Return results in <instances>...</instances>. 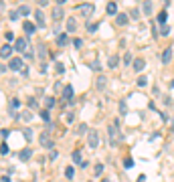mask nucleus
<instances>
[{"instance_id": "1", "label": "nucleus", "mask_w": 174, "mask_h": 182, "mask_svg": "<svg viewBox=\"0 0 174 182\" xmlns=\"http://www.w3.org/2000/svg\"><path fill=\"white\" fill-rule=\"evenodd\" d=\"M87 146L89 148H97L99 146V132L97 129H89L87 132Z\"/></svg>"}, {"instance_id": "2", "label": "nucleus", "mask_w": 174, "mask_h": 182, "mask_svg": "<svg viewBox=\"0 0 174 182\" xmlns=\"http://www.w3.org/2000/svg\"><path fill=\"white\" fill-rule=\"evenodd\" d=\"M12 49L18 51V53H26V51H29V41H26L24 37H18L14 41V45H12Z\"/></svg>"}, {"instance_id": "3", "label": "nucleus", "mask_w": 174, "mask_h": 182, "mask_svg": "<svg viewBox=\"0 0 174 182\" xmlns=\"http://www.w3.org/2000/svg\"><path fill=\"white\" fill-rule=\"evenodd\" d=\"M39 144L43 146V148H47V150H51L53 148V140H51V136L47 134V132H43V134L39 136Z\"/></svg>"}, {"instance_id": "4", "label": "nucleus", "mask_w": 174, "mask_h": 182, "mask_svg": "<svg viewBox=\"0 0 174 182\" xmlns=\"http://www.w3.org/2000/svg\"><path fill=\"white\" fill-rule=\"evenodd\" d=\"M22 67H24V61H22L20 57L10 59V63H8V69H12V71H20Z\"/></svg>"}, {"instance_id": "5", "label": "nucleus", "mask_w": 174, "mask_h": 182, "mask_svg": "<svg viewBox=\"0 0 174 182\" xmlns=\"http://www.w3.org/2000/svg\"><path fill=\"white\" fill-rule=\"evenodd\" d=\"M107 132H109V146H116L117 144V124L109 125Z\"/></svg>"}, {"instance_id": "6", "label": "nucleus", "mask_w": 174, "mask_h": 182, "mask_svg": "<svg viewBox=\"0 0 174 182\" xmlns=\"http://www.w3.org/2000/svg\"><path fill=\"white\" fill-rule=\"evenodd\" d=\"M79 10H81V14H83V16H91V14H93V10H95V6H93L91 2H85V4L79 6Z\"/></svg>"}, {"instance_id": "7", "label": "nucleus", "mask_w": 174, "mask_h": 182, "mask_svg": "<svg viewBox=\"0 0 174 182\" xmlns=\"http://www.w3.org/2000/svg\"><path fill=\"white\" fill-rule=\"evenodd\" d=\"M18 107H20V101L16 99V97H12V99H10V105H8L10 115H12V117H16V109H18Z\"/></svg>"}, {"instance_id": "8", "label": "nucleus", "mask_w": 174, "mask_h": 182, "mask_svg": "<svg viewBox=\"0 0 174 182\" xmlns=\"http://www.w3.org/2000/svg\"><path fill=\"white\" fill-rule=\"evenodd\" d=\"M12 51H14L12 45H2V49H0V57H2V59H8L10 55H12Z\"/></svg>"}, {"instance_id": "9", "label": "nucleus", "mask_w": 174, "mask_h": 182, "mask_svg": "<svg viewBox=\"0 0 174 182\" xmlns=\"http://www.w3.org/2000/svg\"><path fill=\"white\" fill-rule=\"evenodd\" d=\"M34 22H37V26H45V12L43 10H34Z\"/></svg>"}, {"instance_id": "10", "label": "nucleus", "mask_w": 174, "mask_h": 182, "mask_svg": "<svg viewBox=\"0 0 174 182\" xmlns=\"http://www.w3.org/2000/svg\"><path fill=\"white\" fill-rule=\"evenodd\" d=\"M30 156H33V150L30 148H24L18 152V160H22V162H26V160H30Z\"/></svg>"}, {"instance_id": "11", "label": "nucleus", "mask_w": 174, "mask_h": 182, "mask_svg": "<svg viewBox=\"0 0 174 182\" xmlns=\"http://www.w3.org/2000/svg\"><path fill=\"white\" fill-rule=\"evenodd\" d=\"M170 61H172V47H166L164 53H162V63H164V65H168Z\"/></svg>"}, {"instance_id": "12", "label": "nucleus", "mask_w": 174, "mask_h": 182, "mask_svg": "<svg viewBox=\"0 0 174 182\" xmlns=\"http://www.w3.org/2000/svg\"><path fill=\"white\" fill-rule=\"evenodd\" d=\"M63 99L65 101H71L73 99V87L71 85H65L63 87Z\"/></svg>"}, {"instance_id": "13", "label": "nucleus", "mask_w": 174, "mask_h": 182, "mask_svg": "<svg viewBox=\"0 0 174 182\" xmlns=\"http://www.w3.org/2000/svg\"><path fill=\"white\" fill-rule=\"evenodd\" d=\"M105 85H107V77L105 75H99L95 79V87H97V89H105Z\"/></svg>"}, {"instance_id": "14", "label": "nucleus", "mask_w": 174, "mask_h": 182, "mask_svg": "<svg viewBox=\"0 0 174 182\" xmlns=\"http://www.w3.org/2000/svg\"><path fill=\"white\" fill-rule=\"evenodd\" d=\"M73 162L77 164V166H85V160H81V152H79V150L73 152Z\"/></svg>"}, {"instance_id": "15", "label": "nucleus", "mask_w": 174, "mask_h": 182, "mask_svg": "<svg viewBox=\"0 0 174 182\" xmlns=\"http://www.w3.org/2000/svg\"><path fill=\"white\" fill-rule=\"evenodd\" d=\"M63 14H65V10L61 8V6H55V8H53V18L55 20H61V18H63Z\"/></svg>"}, {"instance_id": "16", "label": "nucleus", "mask_w": 174, "mask_h": 182, "mask_svg": "<svg viewBox=\"0 0 174 182\" xmlns=\"http://www.w3.org/2000/svg\"><path fill=\"white\" fill-rule=\"evenodd\" d=\"M75 29H77V20L73 18V16H69L67 18V33H73Z\"/></svg>"}, {"instance_id": "17", "label": "nucleus", "mask_w": 174, "mask_h": 182, "mask_svg": "<svg viewBox=\"0 0 174 182\" xmlns=\"http://www.w3.org/2000/svg\"><path fill=\"white\" fill-rule=\"evenodd\" d=\"M105 10H107V14H111V16H116V14H117V6H116V2H107Z\"/></svg>"}, {"instance_id": "18", "label": "nucleus", "mask_w": 174, "mask_h": 182, "mask_svg": "<svg viewBox=\"0 0 174 182\" xmlns=\"http://www.w3.org/2000/svg\"><path fill=\"white\" fill-rule=\"evenodd\" d=\"M128 20H130V14H117V16H116V22L120 24V26L128 24Z\"/></svg>"}, {"instance_id": "19", "label": "nucleus", "mask_w": 174, "mask_h": 182, "mask_svg": "<svg viewBox=\"0 0 174 182\" xmlns=\"http://www.w3.org/2000/svg\"><path fill=\"white\" fill-rule=\"evenodd\" d=\"M22 29L26 30V34H33L34 30H37V24H33V22H29V20H26V22L22 24Z\"/></svg>"}, {"instance_id": "20", "label": "nucleus", "mask_w": 174, "mask_h": 182, "mask_svg": "<svg viewBox=\"0 0 174 182\" xmlns=\"http://www.w3.org/2000/svg\"><path fill=\"white\" fill-rule=\"evenodd\" d=\"M144 67H146V61H144V59H136V61H134V71L140 73Z\"/></svg>"}, {"instance_id": "21", "label": "nucleus", "mask_w": 174, "mask_h": 182, "mask_svg": "<svg viewBox=\"0 0 174 182\" xmlns=\"http://www.w3.org/2000/svg\"><path fill=\"white\" fill-rule=\"evenodd\" d=\"M67 43H69V37H67V33H63V34H59V37H57V45H59V47H65Z\"/></svg>"}, {"instance_id": "22", "label": "nucleus", "mask_w": 174, "mask_h": 182, "mask_svg": "<svg viewBox=\"0 0 174 182\" xmlns=\"http://www.w3.org/2000/svg\"><path fill=\"white\" fill-rule=\"evenodd\" d=\"M107 65H109L111 69H116L117 65H120V57H117V55H116V57H109V61H107Z\"/></svg>"}, {"instance_id": "23", "label": "nucleus", "mask_w": 174, "mask_h": 182, "mask_svg": "<svg viewBox=\"0 0 174 182\" xmlns=\"http://www.w3.org/2000/svg\"><path fill=\"white\" fill-rule=\"evenodd\" d=\"M142 10H144L146 14H150V12H152V2H150V0H144V4H142Z\"/></svg>"}, {"instance_id": "24", "label": "nucleus", "mask_w": 174, "mask_h": 182, "mask_svg": "<svg viewBox=\"0 0 174 182\" xmlns=\"http://www.w3.org/2000/svg\"><path fill=\"white\" fill-rule=\"evenodd\" d=\"M18 14H20V16H26V14H30V8H29L26 4L18 6Z\"/></svg>"}, {"instance_id": "25", "label": "nucleus", "mask_w": 174, "mask_h": 182, "mask_svg": "<svg viewBox=\"0 0 174 182\" xmlns=\"http://www.w3.org/2000/svg\"><path fill=\"white\" fill-rule=\"evenodd\" d=\"M166 18H168V12H166V10H162V12L158 14V22H160V24H166Z\"/></svg>"}, {"instance_id": "26", "label": "nucleus", "mask_w": 174, "mask_h": 182, "mask_svg": "<svg viewBox=\"0 0 174 182\" xmlns=\"http://www.w3.org/2000/svg\"><path fill=\"white\" fill-rule=\"evenodd\" d=\"M87 132H89V129H87V125H85V124H79V125H77V134H79V136L87 134Z\"/></svg>"}, {"instance_id": "27", "label": "nucleus", "mask_w": 174, "mask_h": 182, "mask_svg": "<svg viewBox=\"0 0 174 182\" xmlns=\"http://www.w3.org/2000/svg\"><path fill=\"white\" fill-rule=\"evenodd\" d=\"M97 29H99V22H89L87 24V30H89V33H95Z\"/></svg>"}, {"instance_id": "28", "label": "nucleus", "mask_w": 174, "mask_h": 182, "mask_svg": "<svg viewBox=\"0 0 174 182\" xmlns=\"http://www.w3.org/2000/svg\"><path fill=\"white\" fill-rule=\"evenodd\" d=\"M160 34H162V37H168V34H170V26H168V24H162V29H160Z\"/></svg>"}, {"instance_id": "29", "label": "nucleus", "mask_w": 174, "mask_h": 182, "mask_svg": "<svg viewBox=\"0 0 174 182\" xmlns=\"http://www.w3.org/2000/svg\"><path fill=\"white\" fill-rule=\"evenodd\" d=\"M73 174H75V170H73V166H67V168H65V176H67L69 180L73 178Z\"/></svg>"}, {"instance_id": "30", "label": "nucleus", "mask_w": 174, "mask_h": 182, "mask_svg": "<svg viewBox=\"0 0 174 182\" xmlns=\"http://www.w3.org/2000/svg\"><path fill=\"white\" fill-rule=\"evenodd\" d=\"M120 113H121V115H126V113H128V105H126V101H120Z\"/></svg>"}, {"instance_id": "31", "label": "nucleus", "mask_w": 174, "mask_h": 182, "mask_svg": "<svg viewBox=\"0 0 174 182\" xmlns=\"http://www.w3.org/2000/svg\"><path fill=\"white\" fill-rule=\"evenodd\" d=\"M124 65H132V53L124 55Z\"/></svg>"}, {"instance_id": "32", "label": "nucleus", "mask_w": 174, "mask_h": 182, "mask_svg": "<svg viewBox=\"0 0 174 182\" xmlns=\"http://www.w3.org/2000/svg\"><path fill=\"white\" fill-rule=\"evenodd\" d=\"M73 47H75V49H81L83 47V41H81V38H73Z\"/></svg>"}, {"instance_id": "33", "label": "nucleus", "mask_w": 174, "mask_h": 182, "mask_svg": "<svg viewBox=\"0 0 174 182\" xmlns=\"http://www.w3.org/2000/svg\"><path fill=\"white\" fill-rule=\"evenodd\" d=\"M45 105H47L49 109H51V107L55 105V99H53V97H47V99H45Z\"/></svg>"}, {"instance_id": "34", "label": "nucleus", "mask_w": 174, "mask_h": 182, "mask_svg": "<svg viewBox=\"0 0 174 182\" xmlns=\"http://www.w3.org/2000/svg\"><path fill=\"white\" fill-rule=\"evenodd\" d=\"M134 166V160L132 158H126V162H124V168H132Z\"/></svg>"}, {"instance_id": "35", "label": "nucleus", "mask_w": 174, "mask_h": 182, "mask_svg": "<svg viewBox=\"0 0 174 182\" xmlns=\"http://www.w3.org/2000/svg\"><path fill=\"white\" fill-rule=\"evenodd\" d=\"M18 10H12V12H10V20H16V18H18Z\"/></svg>"}, {"instance_id": "36", "label": "nucleus", "mask_w": 174, "mask_h": 182, "mask_svg": "<svg viewBox=\"0 0 174 182\" xmlns=\"http://www.w3.org/2000/svg\"><path fill=\"white\" fill-rule=\"evenodd\" d=\"M20 75H22V77H29V67H26V65L20 69Z\"/></svg>"}, {"instance_id": "37", "label": "nucleus", "mask_w": 174, "mask_h": 182, "mask_svg": "<svg viewBox=\"0 0 174 182\" xmlns=\"http://www.w3.org/2000/svg\"><path fill=\"white\" fill-rule=\"evenodd\" d=\"M101 172H103V164H97V166H95V174L99 176Z\"/></svg>"}, {"instance_id": "38", "label": "nucleus", "mask_w": 174, "mask_h": 182, "mask_svg": "<svg viewBox=\"0 0 174 182\" xmlns=\"http://www.w3.org/2000/svg\"><path fill=\"white\" fill-rule=\"evenodd\" d=\"M146 83H148V81H146V77H138V85H140V87H144Z\"/></svg>"}, {"instance_id": "39", "label": "nucleus", "mask_w": 174, "mask_h": 182, "mask_svg": "<svg viewBox=\"0 0 174 182\" xmlns=\"http://www.w3.org/2000/svg\"><path fill=\"white\" fill-rule=\"evenodd\" d=\"M0 154H8V146L6 144H0Z\"/></svg>"}, {"instance_id": "40", "label": "nucleus", "mask_w": 174, "mask_h": 182, "mask_svg": "<svg viewBox=\"0 0 174 182\" xmlns=\"http://www.w3.org/2000/svg\"><path fill=\"white\" fill-rule=\"evenodd\" d=\"M41 117H43L45 121H49V111H47V109H43V111H41Z\"/></svg>"}, {"instance_id": "41", "label": "nucleus", "mask_w": 174, "mask_h": 182, "mask_svg": "<svg viewBox=\"0 0 174 182\" xmlns=\"http://www.w3.org/2000/svg\"><path fill=\"white\" fill-rule=\"evenodd\" d=\"M24 138H26V140H30V138H33V132H30V129H29V128L24 129Z\"/></svg>"}, {"instance_id": "42", "label": "nucleus", "mask_w": 174, "mask_h": 182, "mask_svg": "<svg viewBox=\"0 0 174 182\" xmlns=\"http://www.w3.org/2000/svg\"><path fill=\"white\" fill-rule=\"evenodd\" d=\"M55 69H57V73H63V71H65V67L61 65V63H57V65H55Z\"/></svg>"}, {"instance_id": "43", "label": "nucleus", "mask_w": 174, "mask_h": 182, "mask_svg": "<svg viewBox=\"0 0 174 182\" xmlns=\"http://www.w3.org/2000/svg\"><path fill=\"white\" fill-rule=\"evenodd\" d=\"M73 117H75V113H73V111H69V113L65 115V120H67V121H73Z\"/></svg>"}, {"instance_id": "44", "label": "nucleus", "mask_w": 174, "mask_h": 182, "mask_svg": "<svg viewBox=\"0 0 174 182\" xmlns=\"http://www.w3.org/2000/svg\"><path fill=\"white\" fill-rule=\"evenodd\" d=\"M29 107H33V109H34V107H37V99L30 97V99H29Z\"/></svg>"}, {"instance_id": "45", "label": "nucleus", "mask_w": 174, "mask_h": 182, "mask_svg": "<svg viewBox=\"0 0 174 182\" xmlns=\"http://www.w3.org/2000/svg\"><path fill=\"white\" fill-rule=\"evenodd\" d=\"M45 53H47V49H45V45H41V47H39V55H41V57H43Z\"/></svg>"}, {"instance_id": "46", "label": "nucleus", "mask_w": 174, "mask_h": 182, "mask_svg": "<svg viewBox=\"0 0 174 182\" xmlns=\"http://www.w3.org/2000/svg\"><path fill=\"white\" fill-rule=\"evenodd\" d=\"M130 14H132V18H138V16H140V10H132Z\"/></svg>"}, {"instance_id": "47", "label": "nucleus", "mask_w": 174, "mask_h": 182, "mask_svg": "<svg viewBox=\"0 0 174 182\" xmlns=\"http://www.w3.org/2000/svg\"><path fill=\"white\" fill-rule=\"evenodd\" d=\"M37 4H41V6H47V4H49V0H37Z\"/></svg>"}, {"instance_id": "48", "label": "nucleus", "mask_w": 174, "mask_h": 182, "mask_svg": "<svg viewBox=\"0 0 174 182\" xmlns=\"http://www.w3.org/2000/svg\"><path fill=\"white\" fill-rule=\"evenodd\" d=\"M20 117H22V120H26V121H29L30 117H33V115H30V113H22V115H20Z\"/></svg>"}, {"instance_id": "49", "label": "nucleus", "mask_w": 174, "mask_h": 182, "mask_svg": "<svg viewBox=\"0 0 174 182\" xmlns=\"http://www.w3.org/2000/svg\"><path fill=\"white\" fill-rule=\"evenodd\" d=\"M0 182H10V178L8 176H2V178H0Z\"/></svg>"}, {"instance_id": "50", "label": "nucleus", "mask_w": 174, "mask_h": 182, "mask_svg": "<svg viewBox=\"0 0 174 182\" xmlns=\"http://www.w3.org/2000/svg\"><path fill=\"white\" fill-rule=\"evenodd\" d=\"M57 2H59V6H61V4H63V2H65V0H57Z\"/></svg>"}, {"instance_id": "51", "label": "nucleus", "mask_w": 174, "mask_h": 182, "mask_svg": "<svg viewBox=\"0 0 174 182\" xmlns=\"http://www.w3.org/2000/svg\"><path fill=\"white\" fill-rule=\"evenodd\" d=\"M170 87H172V89H174V81H172V83H170Z\"/></svg>"}, {"instance_id": "52", "label": "nucleus", "mask_w": 174, "mask_h": 182, "mask_svg": "<svg viewBox=\"0 0 174 182\" xmlns=\"http://www.w3.org/2000/svg\"><path fill=\"white\" fill-rule=\"evenodd\" d=\"M164 4H168V0H164Z\"/></svg>"}]
</instances>
